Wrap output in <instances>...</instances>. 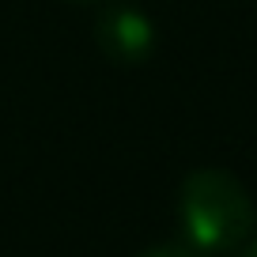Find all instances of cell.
Here are the masks:
<instances>
[{
	"label": "cell",
	"instance_id": "1",
	"mask_svg": "<svg viewBox=\"0 0 257 257\" xmlns=\"http://www.w3.org/2000/svg\"><path fill=\"white\" fill-rule=\"evenodd\" d=\"M178 219L197 253H231L253 234L257 212L249 189L231 170L201 167L178 189Z\"/></svg>",
	"mask_w": 257,
	"mask_h": 257
},
{
	"label": "cell",
	"instance_id": "2",
	"mask_svg": "<svg viewBox=\"0 0 257 257\" xmlns=\"http://www.w3.org/2000/svg\"><path fill=\"white\" fill-rule=\"evenodd\" d=\"M95 42L102 53L117 64H140L155 49V23L133 4H113L98 16L95 23Z\"/></svg>",
	"mask_w": 257,
	"mask_h": 257
},
{
	"label": "cell",
	"instance_id": "3",
	"mask_svg": "<svg viewBox=\"0 0 257 257\" xmlns=\"http://www.w3.org/2000/svg\"><path fill=\"white\" fill-rule=\"evenodd\" d=\"M140 257H197V249L189 242H159V246H148Z\"/></svg>",
	"mask_w": 257,
	"mask_h": 257
},
{
	"label": "cell",
	"instance_id": "4",
	"mask_svg": "<svg viewBox=\"0 0 257 257\" xmlns=\"http://www.w3.org/2000/svg\"><path fill=\"white\" fill-rule=\"evenodd\" d=\"M242 257H257V238H253V242L246 246V253H242Z\"/></svg>",
	"mask_w": 257,
	"mask_h": 257
},
{
	"label": "cell",
	"instance_id": "5",
	"mask_svg": "<svg viewBox=\"0 0 257 257\" xmlns=\"http://www.w3.org/2000/svg\"><path fill=\"white\" fill-rule=\"evenodd\" d=\"M68 4H98V0H68Z\"/></svg>",
	"mask_w": 257,
	"mask_h": 257
}]
</instances>
